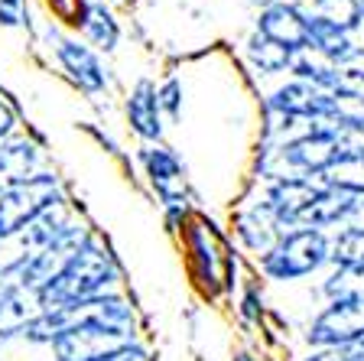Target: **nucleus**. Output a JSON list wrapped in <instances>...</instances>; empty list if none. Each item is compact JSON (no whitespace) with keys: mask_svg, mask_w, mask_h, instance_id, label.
Instances as JSON below:
<instances>
[{"mask_svg":"<svg viewBox=\"0 0 364 361\" xmlns=\"http://www.w3.org/2000/svg\"><path fill=\"white\" fill-rule=\"evenodd\" d=\"M326 186H335V189H345L351 196H361L364 199V163H341L335 166L332 173L322 176Z\"/></svg>","mask_w":364,"mask_h":361,"instance_id":"nucleus-29","label":"nucleus"},{"mask_svg":"<svg viewBox=\"0 0 364 361\" xmlns=\"http://www.w3.org/2000/svg\"><path fill=\"white\" fill-rule=\"evenodd\" d=\"M267 114H277V117L296 120V124H332L345 114V108L338 105L332 91H322L309 82H299V78H289L280 82L277 88L267 95Z\"/></svg>","mask_w":364,"mask_h":361,"instance_id":"nucleus-7","label":"nucleus"},{"mask_svg":"<svg viewBox=\"0 0 364 361\" xmlns=\"http://www.w3.org/2000/svg\"><path fill=\"white\" fill-rule=\"evenodd\" d=\"M332 95L338 98L341 108L351 105V111L364 114V62L338 68V78H335V85H332Z\"/></svg>","mask_w":364,"mask_h":361,"instance_id":"nucleus-27","label":"nucleus"},{"mask_svg":"<svg viewBox=\"0 0 364 361\" xmlns=\"http://www.w3.org/2000/svg\"><path fill=\"white\" fill-rule=\"evenodd\" d=\"M36 241L30 238V231L10 234V238H0V283L16 280V273L30 263V257L36 254Z\"/></svg>","mask_w":364,"mask_h":361,"instance_id":"nucleus-23","label":"nucleus"},{"mask_svg":"<svg viewBox=\"0 0 364 361\" xmlns=\"http://www.w3.org/2000/svg\"><path fill=\"white\" fill-rule=\"evenodd\" d=\"M289 75L299 78V82H309L322 91H332L335 78H338V66L326 59V56L312 53V49H299L293 59V68H289Z\"/></svg>","mask_w":364,"mask_h":361,"instance_id":"nucleus-22","label":"nucleus"},{"mask_svg":"<svg viewBox=\"0 0 364 361\" xmlns=\"http://www.w3.org/2000/svg\"><path fill=\"white\" fill-rule=\"evenodd\" d=\"M231 361H260V358H257V352H250V348H237Z\"/></svg>","mask_w":364,"mask_h":361,"instance_id":"nucleus-35","label":"nucleus"},{"mask_svg":"<svg viewBox=\"0 0 364 361\" xmlns=\"http://www.w3.org/2000/svg\"><path fill=\"white\" fill-rule=\"evenodd\" d=\"M16 127H20V120H16V111L10 108V101L0 98V143H7L10 137H16Z\"/></svg>","mask_w":364,"mask_h":361,"instance_id":"nucleus-32","label":"nucleus"},{"mask_svg":"<svg viewBox=\"0 0 364 361\" xmlns=\"http://www.w3.org/2000/svg\"><path fill=\"white\" fill-rule=\"evenodd\" d=\"M358 290H361L358 280H351L348 273H341V271H332V267H328V273L322 277V283H318V293L326 296V303L341 300V296H348V293H358Z\"/></svg>","mask_w":364,"mask_h":361,"instance_id":"nucleus-30","label":"nucleus"},{"mask_svg":"<svg viewBox=\"0 0 364 361\" xmlns=\"http://www.w3.org/2000/svg\"><path fill=\"white\" fill-rule=\"evenodd\" d=\"M117 286H121L117 257L111 254V248L105 244V238L98 231H91L72 251V257L62 263V271L36 296L43 309H65L72 303L91 300V296H98V293H111Z\"/></svg>","mask_w":364,"mask_h":361,"instance_id":"nucleus-1","label":"nucleus"},{"mask_svg":"<svg viewBox=\"0 0 364 361\" xmlns=\"http://www.w3.org/2000/svg\"><path fill=\"white\" fill-rule=\"evenodd\" d=\"M36 173H39V147L30 137H10L7 143H0V196Z\"/></svg>","mask_w":364,"mask_h":361,"instance_id":"nucleus-17","label":"nucleus"},{"mask_svg":"<svg viewBox=\"0 0 364 361\" xmlns=\"http://www.w3.org/2000/svg\"><path fill=\"white\" fill-rule=\"evenodd\" d=\"M136 163L144 166V176L150 182V189L159 196L163 209L169 205H189V189H186V166L182 157L173 147H163V143H144L136 150Z\"/></svg>","mask_w":364,"mask_h":361,"instance_id":"nucleus-10","label":"nucleus"},{"mask_svg":"<svg viewBox=\"0 0 364 361\" xmlns=\"http://www.w3.org/2000/svg\"><path fill=\"white\" fill-rule=\"evenodd\" d=\"M332 127V137H335V157L338 163H364V114L361 111H348L341 114L338 120L328 124Z\"/></svg>","mask_w":364,"mask_h":361,"instance_id":"nucleus-21","label":"nucleus"},{"mask_svg":"<svg viewBox=\"0 0 364 361\" xmlns=\"http://www.w3.org/2000/svg\"><path fill=\"white\" fill-rule=\"evenodd\" d=\"M235 238L247 254L260 257L273 241L280 238V231H277V225L267 219V211L260 209V205H250L247 211H241L235 219Z\"/></svg>","mask_w":364,"mask_h":361,"instance_id":"nucleus-20","label":"nucleus"},{"mask_svg":"<svg viewBox=\"0 0 364 361\" xmlns=\"http://www.w3.org/2000/svg\"><path fill=\"white\" fill-rule=\"evenodd\" d=\"M136 329H117L101 323H68V329L49 345L53 361H117L136 345Z\"/></svg>","mask_w":364,"mask_h":361,"instance_id":"nucleus-4","label":"nucleus"},{"mask_svg":"<svg viewBox=\"0 0 364 361\" xmlns=\"http://www.w3.org/2000/svg\"><path fill=\"white\" fill-rule=\"evenodd\" d=\"M351 361H364V345L351 348Z\"/></svg>","mask_w":364,"mask_h":361,"instance_id":"nucleus-36","label":"nucleus"},{"mask_svg":"<svg viewBox=\"0 0 364 361\" xmlns=\"http://www.w3.org/2000/svg\"><path fill=\"white\" fill-rule=\"evenodd\" d=\"M39 309L43 306L33 290H23L16 280L0 283V342L23 339V332L36 319Z\"/></svg>","mask_w":364,"mask_h":361,"instance_id":"nucleus-16","label":"nucleus"},{"mask_svg":"<svg viewBox=\"0 0 364 361\" xmlns=\"http://www.w3.org/2000/svg\"><path fill=\"white\" fill-rule=\"evenodd\" d=\"M124 117H127V127L136 134V140L163 143L166 117H163V111H159L156 82H153V78H140V82L127 91V101H124Z\"/></svg>","mask_w":364,"mask_h":361,"instance_id":"nucleus-12","label":"nucleus"},{"mask_svg":"<svg viewBox=\"0 0 364 361\" xmlns=\"http://www.w3.org/2000/svg\"><path fill=\"white\" fill-rule=\"evenodd\" d=\"M117 361H150V352H146V348L140 345V342H136V345H130Z\"/></svg>","mask_w":364,"mask_h":361,"instance_id":"nucleus-34","label":"nucleus"},{"mask_svg":"<svg viewBox=\"0 0 364 361\" xmlns=\"http://www.w3.org/2000/svg\"><path fill=\"white\" fill-rule=\"evenodd\" d=\"M328 267L348 273L361 286L364 280V225L361 221H351V225L338 228L335 234H328Z\"/></svg>","mask_w":364,"mask_h":361,"instance_id":"nucleus-18","label":"nucleus"},{"mask_svg":"<svg viewBox=\"0 0 364 361\" xmlns=\"http://www.w3.org/2000/svg\"><path fill=\"white\" fill-rule=\"evenodd\" d=\"M306 49L326 56L332 66L345 68V66H358L364 59V43L355 36V33H345L338 26H332L328 20L309 14V43Z\"/></svg>","mask_w":364,"mask_h":361,"instance_id":"nucleus-14","label":"nucleus"},{"mask_svg":"<svg viewBox=\"0 0 364 361\" xmlns=\"http://www.w3.org/2000/svg\"><path fill=\"white\" fill-rule=\"evenodd\" d=\"M338 157H335V137L328 124H309L299 134L283 137L277 143V169H287L289 176L322 182V176L332 173Z\"/></svg>","mask_w":364,"mask_h":361,"instance_id":"nucleus-6","label":"nucleus"},{"mask_svg":"<svg viewBox=\"0 0 364 361\" xmlns=\"http://www.w3.org/2000/svg\"><path fill=\"white\" fill-rule=\"evenodd\" d=\"M30 23V0H0V30H20Z\"/></svg>","mask_w":364,"mask_h":361,"instance_id":"nucleus-31","label":"nucleus"},{"mask_svg":"<svg viewBox=\"0 0 364 361\" xmlns=\"http://www.w3.org/2000/svg\"><path fill=\"white\" fill-rule=\"evenodd\" d=\"M156 98H159V111H163V117L173 120V124H179L182 120V105H186L182 78H176V75L163 78V82L156 85Z\"/></svg>","mask_w":364,"mask_h":361,"instance_id":"nucleus-28","label":"nucleus"},{"mask_svg":"<svg viewBox=\"0 0 364 361\" xmlns=\"http://www.w3.org/2000/svg\"><path fill=\"white\" fill-rule=\"evenodd\" d=\"M267 300H264V290H260V280L247 277L241 283V293H237L235 303V316L241 329H264V319H267Z\"/></svg>","mask_w":364,"mask_h":361,"instance_id":"nucleus-24","label":"nucleus"},{"mask_svg":"<svg viewBox=\"0 0 364 361\" xmlns=\"http://www.w3.org/2000/svg\"><path fill=\"white\" fill-rule=\"evenodd\" d=\"M254 33L299 53L309 43V7L299 0H270L254 16Z\"/></svg>","mask_w":364,"mask_h":361,"instance_id":"nucleus-11","label":"nucleus"},{"mask_svg":"<svg viewBox=\"0 0 364 361\" xmlns=\"http://www.w3.org/2000/svg\"><path fill=\"white\" fill-rule=\"evenodd\" d=\"M244 59H247V66L254 68L257 75L273 78V75H283V72L293 68L296 53L280 43H273V39L260 36V33H250L247 43H244Z\"/></svg>","mask_w":364,"mask_h":361,"instance_id":"nucleus-19","label":"nucleus"},{"mask_svg":"<svg viewBox=\"0 0 364 361\" xmlns=\"http://www.w3.org/2000/svg\"><path fill=\"white\" fill-rule=\"evenodd\" d=\"M65 199L62 192V179L53 169H39L36 176H30L26 182L7 189L0 196V238H10V234H20L39 221L46 211L59 205Z\"/></svg>","mask_w":364,"mask_h":361,"instance_id":"nucleus-3","label":"nucleus"},{"mask_svg":"<svg viewBox=\"0 0 364 361\" xmlns=\"http://www.w3.org/2000/svg\"><path fill=\"white\" fill-rule=\"evenodd\" d=\"M306 348H358L364 345V293L332 300L306 323Z\"/></svg>","mask_w":364,"mask_h":361,"instance_id":"nucleus-5","label":"nucleus"},{"mask_svg":"<svg viewBox=\"0 0 364 361\" xmlns=\"http://www.w3.org/2000/svg\"><path fill=\"white\" fill-rule=\"evenodd\" d=\"M322 182L316 179H303V176H289L280 173L267 179L264 196H260V209L267 211V219L277 225V231H293V228H303L306 211L312 209Z\"/></svg>","mask_w":364,"mask_h":361,"instance_id":"nucleus-9","label":"nucleus"},{"mask_svg":"<svg viewBox=\"0 0 364 361\" xmlns=\"http://www.w3.org/2000/svg\"><path fill=\"white\" fill-rule=\"evenodd\" d=\"M361 211H364V199L361 196H351V192H345V189H335V186H326V182H322V189H318L312 209L306 211L303 228H318V231L328 234V228L338 231V228L358 221Z\"/></svg>","mask_w":364,"mask_h":361,"instance_id":"nucleus-13","label":"nucleus"},{"mask_svg":"<svg viewBox=\"0 0 364 361\" xmlns=\"http://www.w3.org/2000/svg\"><path fill=\"white\" fill-rule=\"evenodd\" d=\"M65 329H68L65 309H39L36 319L23 332V342H26V345H36V348H49Z\"/></svg>","mask_w":364,"mask_h":361,"instance_id":"nucleus-26","label":"nucleus"},{"mask_svg":"<svg viewBox=\"0 0 364 361\" xmlns=\"http://www.w3.org/2000/svg\"><path fill=\"white\" fill-rule=\"evenodd\" d=\"M105 4H107V7H111V4H127V0H105Z\"/></svg>","mask_w":364,"mask_h":361,"instance_id":"nucleus-37","label":"nucleus"},{"mask_svg":"<svg viewBox=\"0 0 364 361\" xmlns=\"http://www.w3.org/2000/svg\"><path fill=\"white\" fill-rule=\"evenodd\" d=\"M303 361H351V348H309Z\"/></svg>","mask_w":364,"mask_h":361,"instance_id":"nucleus-33","label":"nucleus"},{"mask_svg":"<svg viewBox=\"0 0 364 361\" xmlns=\"http://www.w3.org/2000/svg\"><path fill=\"white\" fill-rule=\"evenodd\" d=\"M75 33L82 43H88L95 53L101 56H111L117 53V46H121V20L114 16V10L107 7L105 0H85L82 14L75 20Z\"/></svg>","mask_w":364,"mask_h":361,"instance_id":"nucleus-15","label":"nucleus"},{"mask_svg":"<svg viewBox=\"0 0 364 361\" xmlns=\"http://www.w3.org/2000/svg\"><path fill=\"white\" fill-rule=\"evenodd\" d=\"M361 293H364V280H361Z\"/></svg>","mask_w":364,"mask_h":361,"instance_id":"nucleus-39","label":"nucleus"},{"mask_svg":"<svg viewBox=\"0 0 364 361\" xmlns=\"http://www.w3.org/2000/svg\"><path fill=\"white\" fill-rule=\"evenodd\" d=\"M309 14L328 20L345 33H361V0H309Z\"/></svg>","mask_w":364,"mask_h":361,"instance_id":"nucleus-25","label":"nucleus"},{"mask_svg":"<svg viewBox=\"0 0 364 361\" xmlns=\"http://www.w3.org/2000/svg\"><path fill=\"white\" fill-rule=\"evenodd\" d=\"M254 267L267 283H296L316 277L322 267H328V234L318 228L283 231L264 254L254 257Z\"/></svg>","mask_w":364,"mask_h":361,"instance_id":"nucleus-2","label":"nucleus"},{"mask_svg":"<svg viewBox=\"0 0 364 361\" xmlns=\"http://www.w3.org/2000/svg\"><path fill=\"white\" fill-rule=\"evenodd\" d=\"M49 39H53V56L59 62L62 75L75 85L82 95L98 98L111 88V68L105 66L101 53H95L88 43H82L78 36H59L55 26H46Z\"/></svg>","mask_w":364,"mask_h":361,"instance_id":"nucleus-8","label":"nucleus"},{"mask_svg":"<svg viewBox=\"0 0 364 361\" xmlns=\"http://www.w3.org/2000/svg\"><path fill=\"white\" fill-rule=\"evenodd\" d=\"M361 26H364V0H361Z\"/></svg>","mask_w":364,"mask_h":361,"instance_id":"nucleus-38","label":"nucleus"}]
</instances>
